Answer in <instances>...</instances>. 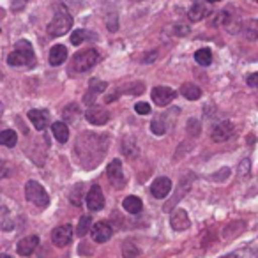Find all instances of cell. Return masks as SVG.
Masks as SVG:
<instances>
[{"label": "cell", "instance_id": "cell-43", "mask_svg": "<svg viewBox=\"0 0 258 258\" xmlns=\"http://www.w3.org/2000/svg\"><path fill=\"white\" fill-rule=\"evenodd\" d=\"M225 258H235V254H228V256H225Z\"/></svg>", "mask_w": 258, "mask_h": 258}, {"label": "cell", "instance_id": "cell-15", "mask_svg": "<svg viewBox=\"0 0 258 258\" xmlns=\"http://www.w3.org/2000/svg\"><path fill=\"white\" fill-rule=\"evenodd\" d=\"M120 151L127 159H137L138 154H140V147H138L137 138H135V137H124V138H122Z\"/></svg>", "mask_w": 258, "mask_h": 258}, {"label": "cell", "instance_id": "cell-22", "mask_svg": "<svg viewBox=\"0 0 258 258\" xmlns=\"http://www.w3.org/2000/svg\"><path fill=\"white\" fill-rule=\"evenodd\" d=\"M122 207H124L129 214H138V212H142V209H144V204H142V200L138 197H125L124 202H122Z\"/></svg>", "mask_w": 258, "mask_h": 258}, {"label": "cell", "instance_id": "cell-17", "mask_svg": "<svg viewBox=\"0 0 258 258\" xmlns=\"http://www.w3.org/2000/svg\"><path fill=\"white\" fill-rule=\"evenodd\" d=\"M106 87H108V83L106 82H103V80H90V83H89V92L83 96V103H87V104H92L94 103V97L97 96V94H101L103 90H106Z\"/></svg>", "mask_w": 258, "mask_h": 258}, {"label": "cell", "instance_id": "cell-19", "mask_svg": "<svg viewBox=\"0 0 258 258\" xmlns=\"http://www.w3.org/2000/svg\"><path fill=\"white\" fill-rule=\"evenodd\" d=\"M29 118L30 122L34 124V127L37 131H44L48 125V113L46 111H41V110H30L29 111Z\"/></svg>", "mask_w": 258, "mask_h": 258}, {"label": "cell", "instance_id": "cell-23", "mask_svg": "<svg viewBox=\"0 0 258 258\" xmlns=\"http://www.w3.org/2000/svg\"><path fill=\"white\" fill-rule=\"evenodd\" d=\"M242 34L246 39L256 41L258 39V20H247L242 23Z\"/></svg>", "mask_w": 258, "mask_h": 258}, {"label": "cell", "instance_id": "cell-34", "mask_svg": "<svg viewBox=\"0 0 258 258\" xmlns=\"http://www.w3.org/2000/svg\"><path fill=\"white\" fill-rule=\"evenodd\" d=\"M82 113L80 111V106L76 103H71L68 108L64 110V118H68V120H76V117Z\"/></svg>", "mask_w": 258, "mask_h": 258}, {"label": "cell", "instance_id": "cell-8", "mask_svg": "<svg viewBox=\"0 0 258 258\" xmlns=\"http://www.w3.org/2000/svg\"><path fill=\"white\" fill-rule=\"evenodd\" d=\"M73 239V226L71 225H60L51 232V242L58 247H66Z\"/></svg>", "mask_w": 258, "mask_h": 258}, {"label": "cell", "instance_id": "cell-32", "mask_svg": "<svg viewBox=\"0 0 258 258\" xmlns=\"http://www.w3.org/2000/svg\"><path fill=\"white\" fill-rule=\"evenodd\" d=\"M230 22H232V15H230L228 11H219L218 15H216V18L212 20V25L214 27H230Z\"/></svg>", "mask_w": 258, "mask_h": 258}, {"label": "cell", "instance_id": "cell-37", "mask_svg": "<svg viewBox=\"0 0 258 258\" xmlns=\"http://www.w3.org/2000/svg\"><path fill=\"white\" fill-rule=\"evenodd\" d=\"M247 172H249V159H242L239 166V175L240 177H246Z\"/></svg>", "mask_w": 258, "mask_h": 258}, {"label": "cell", "instance_id": "cell-31", "mask_svg": "<svg viewBox=\"0 0 258 258\" xmlns=\"http://www.w3.org/2000/svg\"><path fill=\"white\" fill-rule=\"evenodd\" d=\"M90 226H92V219H90V216H82L78 221V226H76V233H78L80 237H85L87 233L90 232Z\"/></svg>", "mask_w": 258, "mask_h": 258}, {"label": "cell", "instance_id": "cell-33", "mask_svg": "<svg viewBox=\"0 0 258 258\" xmlns=\"http://www.w3.org/2000/svg\"><path fill=\"white\" fill-rule=\"evenodd\" d=\"M166 122L163 120V117H159V118H154L152 120V124H151V129H152V133L154 135H158V137H161V135H165L166 133Z\"/></svg>", "mask_w": 258, "mask_h": 258}, {"label": "cell", "instance_id": "cell-1", "mask_svg": "<svg viewBox=\"0 0 258 258\" xmlns=\"http://www.w3.org/2000/svg\"><path fill=\"white\" fill-rule=\"evenodd\" d=\"M106 147H108V138L103 137V135L83 133L76 140V154H78L82 165L87 166V161H90L89 168L96 166L103 159L104 152H97V149L99 151H106Z\"/></svg>", "mask_w": 258, "mask_h": 258}, {"label": "cell", "instance_id": "cell-18", "mask_svg": "<svg viewBox=\"0 0 258 258\" xmlns=\"http://www.w3.org/2000/svg\"><path fill=\"white\" fill-rule=\"evenodd\" d=\"M209 15H211V9H209L204 2H197V4H193L189 9V13H187V16H189L191 22H202V20L207 18Z\"/></svg>", "mask_w": 258, "mask_h": 258}, {"label": "cell", "instance_id": "cell-20", "mask_svg": "<svg viewBox=\"0 0 258 258\" xmlns=\"http://www.w3.org/2000/svg\"><path fill=\"white\" fill-rule=\"evenodd\" d=\"M68 60V48L62 44H55L50 50V64L51 66H60Z\"/></svg>", "mask_w": 258, "mask_h": 258}, {"label": "cell", "instance_id": "cell-40", "mask_svg": "<svg viewBox=\"0 0 258 258\" xmlns=\"http://www.w3.org/2000/svg\"><path fill=\"white\" fill-rule=\"evenodd\" d=\"M8 173H9V168L4 163H0V177H8Z\"/></svg>", "mask_w": 258, "mask_h": 258}, {"label": "cell", "instance_id": "cell-5", "mask_svg": "<svg viewBox=\"0 0 258 258\" xmlns=\"http://www.w3.org/2000/svg\"><path fill=\"white\" fill-rule=\"evenodd\" d=\"M25 198L27 202H30L39 209H46L48 204H50V197H48L46 189L36 180H29L25 184Z\"/></svg>", "mask_w": 258, "mask_h": 258}, {"label": "cell", "instance_id": "cell-11", "mask_svg": "<svg viewBox=\"0 0 258 258\" xmlns=\"http://www.w3.org/2000/svg\"><path fill=\"white\" fill-rule=\"evenodd\" d=\"M151 96H152L154 104H158V106H166V104L175 99L177 94H175V90L170 89V87H154Z\"/></svg>", "mask_w": 258, "mask_h": 258}, {"label": "cell", "instance_id": "cell-36", "mask_svg": "<svg viewBox=\"0 0 258 258\" xmlns=\"http://www.w3.org/2000/svg\"><path fill=\"white\" fill-rule=\"evenodd\" d=\"M135 111L140 115H147V113H151V106H149L147 103H138V104H135Z\"/></svg>", "mask_w": 258, "mask_h": 258}, {"label": "cell", "instance_id": "cell-16", "mask_svg": "<svg viewBox=\"0 0 258 258\" xmlns=\"http://www.w3.org/2000/svg\"><path fill=\"white\" fill-rule=\"evenodd\" d=\"M37 246H39V237L29 235V237H25V239L20 240L18 246H16V251H18L22 256H29V254H32L34 251H36Z\"/></svg>", "mask_w": 258, "mask_h": 258}, {"label": "cell", "instance_id": "cell-25", "mask_svg": "<svg viewBox=\"0 0 258 258\" xmlns=\"http://www.w3.org/2000/svg\"><path fill=\"white\" fill-rule=\"evenodd\" d=\"M189 184H191V177H187L186 180H180V186H179V193H177V197H173V200L172 202H168V204L165 205V211L168 212V211H172L173 207H175V204L179 202V198L180 197H184V195L187 193V189H189Z\"/></svg>", "mask_w": 258, "mask_h": 258}, {"label": "cell", "instance_id": "cell-12", "mask_svg": "<svg viewBox=\"0 0 258 258\" xmlns=\"http://www.w3.org/2000/svg\"><path fill=\"white\" fill-rule=\"evenodd\" d=\"M151 193L154 198H166L170 193H172V180L168 177H158V179L152 182L151 186Z\"/></svg>", "mask_w": 258, "mask_h": 258}, {"label": "cell", "instance_id": "cell-38", "mask_svg": "<svg viewBox=\"0 0 258 258\" xmlns=\"http://www.w3.org/2000/svg\"><path fill=\"white\" fill-rule=\"evenodd\" d=\"M246 83L251 87V89H258V73H253V75L247 76Z\"/></svg>", "mask_w": 258, "mask_h": 258}, {"label": "cell", "instance_id": "cell-14", "mask_svg": "<svg viewBox=\"0 0 258 258\" xmlns=\"http://www.w3.org/2000/svg\"><path fill=\"white\" fill-rule=\"evenodd\" d=\"M170 225H172V228L175 230V232L187 230V228H189V225H191L187 212L184 211V209H177V211H173L172 218H170Z\"/></svg>", "mask_w": 258, "mask_h": 258}, {"label": "cell", "instance_id": "cell-4", "mask_svg": "<svg viewBox=\"0 0 258 258\" xmlns=\"http://www.w3.org/2000/svg\"><path fill=\"white\" fill-rule=\"evenodd\" d=\"M71 27H73V16L66 9H58L57 15L53 16V20L48 25V34L51 37H60L64 34H68Z\"/></svg>", "mask_w": 258, "mask_h": 258}, {"label": "cell", "instance_id": "cell-24", "mask_svg": "<svg viewBox=\"0 0 258 258\" xmlns=\"http://www.w3.org/2000/svg\"><path fill=\"white\" fill-rule=\"evenodd\" d=\"M180 92H182V96L186 97V99L189 101H197L202 97V90L200 87H197L195 83H184L182 87H180Z\"/></svg>", "mask_w": 258, "mask_h": 258}, {"label": "cell", "instance_id": "cell-10", "mask_svg": "<svg viewBox=\"0 0 258 258\" xmlns=\"http://www.w3.org/2000/svg\"><path fill=\"white\" fill-rule=\"evenodd\" d=\"M90 235H92L94 242L103 244V242H106V240L111 239V235H113V228H111L108 223L99 221V223H96L92 228H90Z\"/></svg>", "mask_w": 258, "mask_h": 258}, {"label": "cell", "instance_id": "cell-42", "mask_svg": "<svg viewBox=\"0 0 258 258\" xmlns=\"http://www.w3.org/2000/svg\"><path fill=\"white\" fill-rule=\"evenodd\" d=\"M0 258H11L9 254H0Z\"/></svg>", "mask_w": 258, "mask_h": 258}, {"label": "cell", "instance_id": "cell-35", "mask_svg": "<svg viewBox=\"0 0 258 258\" xmlns=\"http://www.w3.org/2000/svg\"><path fill=\"white\" fill-rule=\"evenodd\" d=\"M202 131V124L197 120V118H189L187 120V133L191 135V137H198Z\"/></svg>", "mask_w": 258, "mask_h": 258}, {"label": "cell", "instance_id": "cell-30", "mask_svg": "<svg viewBox=\"0 0 258 258\" xmlns=\"http://www.w3.org/2000/svg\"><path fill=\"white\" fill-rule=\"evenodd\" d=\"M195 60L200 66H211L212 62V51L209 48H200V50L195 53Z\"/></svg>", "mask_w": 258, "mask_h": 258}, {"label": "cell", "instance_id": "cell-39", "mask_svg": "<svg viewBox=\"0 0 258 258\" xmlns=\"http://www.w3.org/2000/svg\"><path fill=\"white\" fill-rule=\"evenodd\" d=\"M175 32H177V36H186V34L189 32V29H187L186 25H177L175 27Z\"/></svg>", "mask_w": 258, "mask_h": 258}, {"label": "cell", "instance_id": "cell-9", "mask_svg": "<svg viewBox=\"0 0 258 258\" xmlns=\"http://www.w3.org/2000/svg\"><path fill=\"white\" fill-rule=\"evenodd\" d=\"M85 204H87V207H89V211H92V212H97L104 207V195L99 186L90 187L89 193H87Z\"/></svg>", "mask_w": 258, "mask_h": 258}, {"label": "cell", "instance_id": "cell-7", "mask_svg": "<svg viewBox=\"0 0 258 258\" xmlns=\"http://www.w3.org/2000/svg\"><path fill=\"white\" fill-rule=\"evenodd\" d=\"M233 137V124L230 120H221L212 127L211 138L216 144H223V142L230 140Z\"/></svg>", "mask_w": 258, "mask_h": 258}, {"label": "cell", "instance_id": "cell-2", "mask_svg": "<svg viewBox=\"0 0 258 258\" xmlns=\"http://www.w3.org/2000/svg\"><path fill=\"white\" fill-rule=\"evenodd\" d=\"M8 64L9 66H32L34 64V50L32 44L29 41H18L15 44V51L8 57Z\"/></svg>", "mask_w": 258, "mask_h": 258}, {"label": "cell", "instance_id": "cell-6", "mask_svg": "<svg viewBox=\"0 0 258 258\" xmlns=\"http://www.w3.org/2000/svg\"><path fill=\"white\" fill-rule=\"evenodd\" d=\"M106 173H108V179H110V182L113 187L122 189V187L125 186V175L122 173V161L120 159H113V161L108 165Z\"/></svg>", "mask_w": 258, "mask_h": 258}, {"label": "cell", "instance_id": "cell-44", "mask_svg": "<svg viewBox=\"0 0 258 258\" xmlns=\"http://www.w3.org/2000/svg\"><path fill=\"white\" fill-rule=\"evenodd\" d=\"M256 4H258V0H256Z\"/></svg>", "mask_w": 258, "mask_h": 258}, {"label": "cell", "instance_id": "cell-28", "mask_svg": "<svg viewBox=\"0 0 258 258\" xmlns=\"http://www.w3.org/2000/svg\"><path fill=\"white\" fill-rule=\"evenodd\" d=\"M89 39H96V36L87 32V30H83V29L75 30V32L71 34V43L75 44V46H78V44H82L83 41H89Z\"/></svg>", "mask_w": 258, "mask_h": 258}, {"label": "cell", "instance_id": "cell-13", "mask_svg": "<svg viewBox=\"0 0 258 258\" xmlns=\"http://www.w3.org/2000/svg\"><path fill=\"white\" fill-rule=\"evenodd\" d=\"M85 118L94 125H104L108 122V118H110V113L101 106H90L85 111Z\"/></svg>", "mask_w": 258, "mask_h": 258}, {"label": "cell", "instance_id": "cell-21", "mask_svg": "<svg viewBox=\"0 0 258 258\" xmlns=\"http://www.w3.org/2000/svg\"><path fill=\"white\" fill-rule=\"evenodd\" d=\"M51 133H53L55 140L60 142V144H66L69 140V127L64 124V122H55L51 125Z\"/></svg>", "mask_w": 258, "mask_h": 258}, {"label": "cell", "instance_id": "cell-3", "mask_svg": "<svg viewBox=\"0 0 258 258\" xmlns=\"http://www.w3.org/2000/svg\"><path fill=\"white\" fill-rule=\"evenodd\" d=\"M97 60H99V53L96 50H92V48L78 51L71 60V73L73 75H78V73L89 71L90 68H94L97 64Z\"/></svg>", "mask_w": 258, "mask_h": 258}, {"label": "cell", "instance_id": "cell-29", "mask_svg": "<svg viewBox=\"0 0 258 258\" xmlns=\"http://www.w3.org/2000/svg\"><path fill=\"white\" fill-rule=\"evenodd\" d=\"M138 254H140V249L138 246H135L133 240H125L122 244V256L124 258H138Z\"/></svg>", "mask_w": 258, "mask_h": 258}, {"label": "cell", "instance_id": "cell-41", "mask_svg": "<svg viewBox=\"0 0 258 258\" xmlns=\"http://www.w3.org/2000/svg\"><path fill=\"white\" fill-rule=\"evenodd\" d=\"M207 2H211V4H216V2H221V0H207Z\"/></svg>", "mask_w": 258, "mask_h": 258}, {"label": "cell", "instance_id": "cell-26", "mask_svg": "<svg viewBox=\"0 0 258 258\" xmlns=\"http://www.w3.org/2000/svg\"><path fill=\"white\" fill-rule=\"evenodd\" d=\"M16 144H18V135H16V131L6 129V131L0 133V145H4V147H15Z\"/></svg>", "mask_w": 258, "mask_h": 258}, {"label": "cell", "instance_id": "cell-27", "mask_svg": "<svg viewBox=\"0 0 258 258\" xmlns=\"http://www.w3.org/2000/svg\"><path fill=\"white\" fill-rule=\"evenodd\" d=\"M69 202H71L75 207H82L83 205V184H76L75 187L69 193Z\"/></svg>", "mask_w": 258, "mask_h": 258}]
</instances>
